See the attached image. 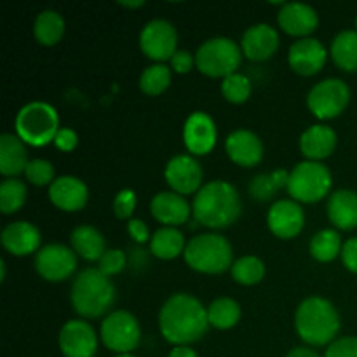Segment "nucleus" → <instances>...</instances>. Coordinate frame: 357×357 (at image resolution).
Listing matches in <instances>:
<instances>
[{
    "mask_svg": "<svg viewBox=\"0 0 357 357\" xmlns=\"http://www.w3.org/2000/svg\"><path fill=\"white\" fill-rule=\"evenodd\" d=\"M167 357H199V354L190 345H180V347H174Z\"/></svg>",
    "mask_w": 357,
    "mask_h": 357,
    "instance_id": "47",
    "label": "nucleus"
},
{
    "mask_svg": "<svg viewBox=\"0 0 357 357\" xmlns=\"http://www.w3.org/2000/svg\"><path fill=\"white\" fill-rule=\"evenodd\" d=\"M49 201L65 213H77L84 209L89 201V188L86 181L72 174L58 176L49 187Z\"/></svg>",
    "mask_w": 357,
    "mask_h": 357,
    "instance_id": "18",
    "label": "nucleus"
},
{
    "mask_svg": "<svg viewBox=\"0 0 357 357\" xmlns=\"http://www.w3.org/2000/svg\"><path fill=\"white\" fill-rule=\"evenodd\" d=\"M128 234L131 236V239L135 241L136 244L150 243V237H152L149 225H146V223L143 222V220H139V218L129 220V222H128Z\"/></svg>",
    "mask_w": 357,
    "mask_h": 357,
    "instance_id": "44",
    "label": "nucleus"
},
{
    "mask_svg": "<svg viewBox=\"0 0 357 357\" xmlns=\"http://www.w3.org/2000/svg\"><path fill=\"white\" fill-rule=\"evenodd\" d=\"M356 28H357V16H356Z\"/></svg>",
    "mask_w": 357,
    "mask_h": 357,
    "instance_id": "50",
    "label": "nucleus"
},
{
    "mask_svg": "<svg viewBox=\"0 0 357 357\" xmlns=\"http://www.w3.org/2000/svg\"><path fill=\"white\" fill-rule=\"evenodd\" d=\"M289 171L286 169H274L271 173H261L251 180L250 194L257 201H271L274 194L281 188L288 187Z\"/></svg>",
    "mask_w": 357,
    "mask_h": 357,
    "instance_id": "33",
    "label": "nucleus"
},
{
    "mask_svg": "<svg viewBox=\"0 0 357 357\" xmlns=\"http://www.w3.org/2000/svg\"><path fill=\"white\" fill-rule=\"evenodd\" d=\"M267 225L279 239H295L305 227V211L293 199H279L267 211Z\"/></svg>",
    "mask_w": 357,
    "mask_h": 357,
    "instance_id": "16",
    "label": "nucleus"
},
{
    "mask_svg": "<svg viewBox=\"0 0 357 357\" xmlns=\"http://www.w3.org/2000/svg\"><path fill=\"white\" fill-rule=\"evenodd\" d=\"M286 357H321V356H319V352L314 351V349H310L309 345H300V347L291 349Z\"/></svg>",
    "mask_w": 357,
    "mask_h": 357,
    "instance_id": "46",
    "label": "nucleus"
},
{
    "mask_svg": "<svg viewBox=\"0 0 357 357\" xmlns=\"http://www.w3.org/2000/svg\"><path fill=\"white\" fill-rule=\"evenodd\" d=\"M115 357H136V356H132V354H119V356H115Z\"/></svg>",
    "mask_w": 357,
    "mask_h": 357,
    "instance_id": "49",
    "label": "nucleus"
},
{
    "mask_svg": "<svg viewBox=\"0 0 357 357\" xmlns=\"http://www.w3.org/2000/svg\"><path fill=\"white\" fill-rule=\"evenodd\" d=\"M150 213L153 220L162 223V227H180L188 222L192 216V204L185 199V195L176 194L173 190H162L155 194L150 201Z\"/></svg>",
    "mask_w": 357,
    "mask_h": 357,
    "instance_id": "23",
    "label": "nucleus"
},
{
    "mask_svg": "<svg viewBox=\"0 0 357 357\" xmlns=\"http://www.w3.org/2000/svg\"><path fill=\"white\" fill-rule=\"evenodd\" d=\"M28 183L35 187H51L52 181L56 180V171L51 160L47 159H30L26 169H24Z\"/></svg>",
    "mask_w": 357,
    "mask_h": 357,
    "instance_id": "38",
    "label": "nucleus"
},
{
    "mask_svg": "<svg viewBox=\"0 0 357 357\" xmlns=\"http://www.w3.org/2000/svg\"><path fill=\"white\" fill-rule=\"evenodd\" d=\"M328 59V49L319 38L305 37L293 42L288 49V63L298 75H316L324 68Z\"/></svg>",
    "mask_w": 357,
    "mask_h": 357,
    "instance_id": "17",
    "label": "nucleus"
},
{
    "mask_svg": "<svg viewBox=\"0 0 357 357\" xmlns=\"http://www.w3.org/2000/svg\"><path fill=\"white\" fill-rule=\"evenodd\" d=\"M139 49L153 63L169 61L178 51V31L171 21L153 17L139 31Z\"/></svg>",
    "mask_w": 357,
    "mask_h": 357,
    "instance_id": "11",
    "label": "nucleus"
},
{
    "mask_svg": "<svg viewBox=\"0 0 357 357\" xmlns=\"http://www.w3.org/2000/svg\"><path fill=\"white\" fill-rule=\"evenodd\" d=\"M330 56L344 72H357V30H342L331 40Z\"/></svg>",
    "mask_w": 357,
    "mask_h": 357,
    "instance_id": "30",
    "label": "nucleus"
},
{
    "mask_svg": "<svg viewBox=\"0 0 357 357\" xmlns=\"http://www.w3.org/2000/svg\"><path fill=\"white\" fill-rule=\"evenodd\" d=\"M220 89H222L223 98H225L227 101H230V103L234 105H241L246 103V101L250 100L253 86H251L250 77L244 75V73L241 72H236L222 80Z\"/></svg>",
    "mask_w": 357,
    "mask_h": 357,
    "instance_id": "37",
    "label": "nucleus"
},
{
    "mask_svg": "<svg viewBox=\"0 0 357 357\" xmlns=\"http://www.w3.org/2000/svg\"><path fill=\"white\" fill-rule=\"evenodd\" d=\"M77 253L61 243H51L42 246L35 253L33 267L42 279L49 282H63L77 271Z\"/></svg>",
    "mask_w": 357,
    "mask_h": 357,
    "instance_id": "12",
    "label": "nucleus"
},
{
    "mask_svg": "<svg viewBox=\"0 0 357 357\" xmlns=\"http://www.w3.org/2000/svg\"><path fill=\"white\" fill-rule=\"evenodd\" d=\"M117 289L112 278L100 272L98 267L80 271L72 281L70 302L80 319H98L112 312Z\"/></svg>",
    "mask_w": 357,
    "mask_h": 357,
    "instance_id": "3",
    "label": "nucleus"
},
{
    "mask_svg": "<svg viewBox=\"0 0 357 357\" xmlns=\"http://www.w3.org/2000/svg\"><path fill=\"white\" fill-rule=\"evenodd\" d=\"M243 49L230 37H213L202 42L195 52V66L204 75L225 79L239 70Z\"/></svg>",
    "mask_w": 357,
    "mask_h": 357,
    "instance_id": "8",
    "label": "nucleus"
},
{
    "mask_svg": "<svg viewBox=\"0 0 357 357\" xmlns=\"http://www.w3.org/2000/svg\"><path fill=\"white\" fill-rule=\"evenodd\" d=\"M351 103V87L344 79L328 77L312 86L307 94V107L319 121H330L345 112Z\"/></svg>",
    "mask_w": 357,
    "mask_h": 357,
    "instance_id": "10",
    "label": "nucleus"
},
{
    "mask_svg": "<svg viewBox=\"0 0 357 357\" xmlns=\"http://www.w3.org/2000/svg\"><path fill=\"white\" fill-rule=\"evenodd\" d=\"M171 72L173 70L166 63H152L139 75V89L149 96H159L171 86Z\"/></svg>",
    "mask_w": 357,
    "mask_h": 357,
    "instance_id": "35",
    "label": "nucleus"
},
{
    "mask_svg": "<svg viewBox=\"0 0 357 357\" xmlns=\"http://www.w3.org/2000/svg\"><path fill=\"white\" fill-rule=\"evenodd\" d=\"M342 237L335 229H323L312 236L309 243V251L314 260L321 264H330L342 253Z\"/></svg>",
    "mask_w": 357,
    "mask_h": 357,
    "instance_id": "31",
    "label": "nucleus"
},
{
    "mask_svg": "<svg viewBox=\"0 0 357 357\" xmlns=\"http://www.w3.org/2000/svg\"><path fill=\"white\" fill-rule=\"evenodd\" d=\"M331 187H333V174L326 164L302 160L289 171L286 190L293 201L314 204L330 195Z\"/></svg>",
    "mask_w": 357,
    "mask_h": 357,
    "instance_id": "7",
    "label": "nucleus"
},
{
    "mask_svg": "<svg viewBox=\"0 0 357 357\" xmlns=\"http://www.w3.org/2000/svg\"><path fill=\"white\" fill-rule=\"evenodd\" d=\"M28 197V188L20 178H6L0 183V211L3 215H14L24 206Z\"/></svg>",
    "mask_w": 357,
    "mask_h": 357,
    "instance_id": "36",
    "label": "nucleus"
},
{
    "mask_svg": "<svg viewBox=\"0 0 357 357\" xmlns=\"http://www.w3.org/2000/svg\"><path fill=\"white\" fill-rule=\"evenodd\" d=\"M65 17L56 9H44L33 21V35L37 42L45 47L56 45L65 35Z\"/></svg>",
    "mask_w": 357,
    "mask_h": 357,
    "instance_id": "29",
    "label": "nucleus"
},
{
    "mask_svg": "<svg viewBox=\"0 0 357 357\" xmlns=\"http://www.w3.org/2000/svg\"><path fill=\"white\" fill-rule=\"evenodd\" d=\"M337 143V131L331 126L319 122V124H312L302 132V136H300V152L303 153L305 160L323 162L324 159H328L335 152Z\"/></svg>",
    "mask_w": 357,
    "mask_h": 357,
    "instance_id": "24",
    "label": "nucleus"
},
{
    "mask_svg": "<svg viewBox=\"0 0 357 357\" xmlns=\"http://www.w3.org/2000/svg\"><path fill=\"white\" fill-rule=\"evenodd\" d=\"M208 328V307L190 293H174L160 307L159 330L174 347L199 342Z\"/></svg>",
    "mask_w": 357,
    "mask_h": 357,
    "instance_id": "1",
    "label": "nucleus"
},
{
    "mask_svg": "<svg viewBox=\"0 0 357 357\" xmlns=\"http://www.w3.org/2000/svg\"><path fill=\"white\" fill-rule=\"evenodd\" d=\"M202 176L201 162L190 153H176L164 167L166 183L180 195L197 194L202 187Z\"/></svg>",
    "mask_w": 357,
    "mask_h": 357,
    "instance_id": "13",
    "label": "nucleus"
},
{
    "mask_svg": "<svg viewBox=\"0 0 357 357\" xmlns=\"http://www.w3.org/2000/svg\"><path fill=\"white\" fill-rule=\"evenodd\" d=\"M185 264L199 274L220 275L234 265V248L227 237L216 232H204L192 237L185 248Z\"/></svg>",
    "mask_w": 357,
    "mask_h": 357,
    "instance_id": "5",
    "label": "nucleus"
},
{
    "mask_svg": "<svg viewBox=\"0 0 357 357\" xmlns=\"http://www.w3.org/2000/svg\"><path fill=\"white\" fill-rule=\"evenodd\" d=\"M225 152L241 167L258 166L264 159V142L251 129H236L225 139Z\"/></svg>",
    "mask_w": 357,
    "mask_h": 357,
    "instance_id": "20",
    "label": "nucleus"
},
{
    "mask_svg": "<svg viewBox=\"0 0 357 357\" xmlns=\"http://www.w3.org/2000/svg\"><path fill=\"white\" fill-rule=\"evenodd\" d=\"M324 357H357V337L337 338L328 345Z\"/></svg>",
    "mask_w": 357,
    "mask_h": 357,
    "instance_id": "41",
    "label": "nucleus"
},
{
    "mask_svg": "<svg viewBox=\"0 0 357 357\" xmlns=\"http://www.w3.org/2000/svg\"><path fill=\"white\" fill-rule=\"evenodd\" d=\"M265 272H267V268H265L264 260L255 257V255L237 258L230 268L234 281L243 286H255L261 282L265 278Z\"/></svg>",
    "mask_w": 357,
    "mask_h": 357,
    "instance_id": "34",
    "label": "nucleus"
},
{
    "mask_svg": "<svg viewBox=\"0 0 357 357\" xmlns=\"http://www.w3.org/2000/svg\"><path fill=\"white\" fill-rule=\"evenodd\" d=\"M326 213L330 222L338 230L357 229V192L338 188L328 197Z\"/></svg>",
    "mask_w": 357,
    "mask_h": 357,
    "instance_id": "25",
    "label": "nucleus"
},
{
    "mask_svg": "<svg viewBox=\"0 0 357 357\" xmlns=\"http://www.w3.org/2000/svg\"><path fill=\"white\" fill-rule=\"evenodd\" d=\"M241 305L230 296H220L208 307L209 326L216 330H230L241 321Z\"/></svg>",
    "mask_w": 357,
    "mask_h": 357,
    "instance_id": "32",
    "label": "nucleus"
},
{
    "mask_svg": "<svg viewBox=\"0 0 357 357\" xmlns=\"http://www.w3.org/2000/svg\"><path fill=\"white\" fill-rule=\"evenodd\" d=\"M119 6L129 7V9H135V7L145 6V2H143V0H136V2H128V0H119Z\"/></svg>",
    "mask_w": 357,
    "mask_h": 357,
    "instance_id": "48",
    "label": "nucleus"
},
{
    "mask_svg": "<svg viewBox=\"0 0 357 357\" xmlns=\"http://www.w3.org/2000/svg\"><path fill=\"white\" fill-rule=\"evenodd\" d=\"M126 265H128V258H126V253L121 248H110V250H107L103 253V257L100 258V261H98L100 272H103L108 278L121 274L126 268Z\"/></svg>",
    "mask_w": 357,
    "mask_h": 357,
    "instance_id": "39",
    "label": "nucleus"
},
{
    "mask_svg": "<svg viewBox=\"0 0 357 357\" xmlns=\"http://www.w3.org/2000/svg\"><path fill=\"white\" fill-rule=\"evenodd\" d=\"M278 23L288 35L305 38L319 26V14L305 2H284L279 9Z\"/></svg>",
    "mask_w": 357,
    "mask_h": 357,
    "instance_id": "21",
    "label": "nucleus"
},
{
    "mask_svg": "<svg viewBox=\"0 0 357 357\" xmlns=\"http://www.w3.org/2000/svg\"><path fill=\"white\" fill-rule=\"evenodd\" d=\"M243 201L230 181L213 180L201 187L192 201V216L208 229H227L239 220Z\"/></svg>",
    "mask_w": 357,
    "mask_h": 357,
    "instance_id": "2",
    "label": "nucleus"
},
{
    "mask_svg": "<svg viewBox=\"0 0 357 357\" xmlns=\"http://www.w3.org/2000/svg\"><path fill=\"white\" fill-rule=\"evenodd\" d=\"M54 146L61 152H72L79 145V135L72 128H61L54 138Z\"/></svg>",
    "mask_w": 357,
    "mask_h": 357,
    "instance_id": "43",
    "label": "nucleus"
},
{
    "mask_svg": "<svg viewBox=\"0 0 357 357\" xmlns=\"http://www.w3.org/2000/svg\"><path fill=\"white\" fill-rule=\"evenodd\" d=\"M61 129L59 114L47 101H30L23 105L14 119V132L24 145L40 146L54 142L56 135Z\"/></svg>",
    "mask_w": 357,
    "mask_h": 357,
    "instance_id": "6",
    "label": "nucleus"
},
{
    "mask_svg": "<svg viewBox=\"0 0 357 357\" xmlns=\"http://www.w3.org/2000/svg\"><path fill=\"white\" fill-rule=\"evenodd\" d=\"M28 162V149L16 132L0 135V173L6 178H16L24 173Z\"/></svg>",
    "mask_w": 357,
    "mask_h": 357,
    "instance_id": "26",
    "label": "nucleus"
},
{
    "mask_svg": "<svg viewBox=\"0 0 357 357\" xmlns=\"http://www.w3.org/2000/svg\"><path fill=\"white\" fill-rule=\"evenodd\" d=\"M216 139L218 129L211 115L202 110L192 112L183 124V143L190 155H208L216 146Z\"/></svg>",
    "mask_w": 357,
    "mask_h": 357,
    "instance_id": "15",
    "label": "nucleus"
},
{
    "mask_svg": "<svg viewBox=\"0 0 357 357\" xmlns=\"http://www.w3.org/2000/svg\"><path fill=\"white\" fill-rule=\"evenodd\" d=\"M3 250L14 257H26V255L37 253L42 248V234L31 222L17 220L3 227L2 236Z\"/></svg>",
    "mask_w": 357,
    "mask_h": 357,
    "instance_id": "22",
    "label": "nucleus"
},
{
    "mask_svg": "<svg viewBox=\"0 0 357 357\" xmlns=\"http://www.w3.org/2000/svg\"><path fill=\"white\" fill-rule=\"evenodd\" d=\"M342 264L352 274H357V237H351L342 246Z\"/></svg>",
    "mask_w": 357,
    "mask_h": 357,
    "instance_id": "45",
    "label": "nucleus"
},
{
    "mask_svg": "<svg viewBox=\"0 0 357 357\" xmlns=\"http://www.w3.org/2000/svg\"><path fill=\"white\" fill-rule=\"evenodd\" d=\"M58 345L65 357H94L98 352L96 330L84 319H70L59 331Z\"/></svg>",
    "mask_w": 357,
    "mask_h": 357,
    "instance_id": "14",
    "label": "nucleus"
},
{
    "mask_svg": "<svg viewBox=\"0 0 357 357\" xmlns=\"http://www.w3.org/2000/svg\"><path fill=\"white\" fill-rule=\"evenodd\" d=\"M70 244L77 257L87 261H100L107 248L105 236L93 225H79L70 234Z\"/></svg>",
    "mask_w": 357,
    "mask_h": 357,
    "instance_id": "27",
    "label": "nucleus"
},
{
    "mask_svg": "<svg viewBox=\"0 0 357 357\" xmlns=\"http://www.w3.org/2000/svg\"><path fill=\"white\" fill-rule=\"evenodd\" d=\"M150 253L159 260H174L185 253V236L176 227H160L150 237Z\"/></svg>",
    "mask_w": 357,
    "mask_h": 357,
    "instance_id": "28",
    "label": "nucleus"
},
{
    "mask_svg": "<svg viewBox=\"0 0 357 357\" xmlns=\"http://www.w3.org/2000/svg\"><path fill=\"white\" fill-rule=\"evenodd\" d=\"M195 65V56L187 49H178L169 59V66L176 73H188Z\"/></svg>",
    "mask_w": 357,
    "mask_h": 357,
    "instance_id": "42",
    "label": "nucleus"
},
{
    "mask_svg": "<svg viewBox=\"0 0 357 357\" xmlns=\"http://www.w3.org/2000/svg\"><path fill=\"white\" fill-rule=\"evenodd\" d=\"M281 38L279 31L268 23H257L246 28L241 38L243 54L251 61H265L271 59L279 49Z\"/></svg>",
    "mask_w": 357,
    "mask_h": 357,
    "instance_id": "19",
    "label": "nucleus"
},
{
    "mask_svg": "<svg viewBox=\"0 0 357 357\" xmlns=\"http://www.w3.org/2000/svg\"><path fill=\"white\" fill-rule=\"evenodd\" d=\"M342 328L337 307L324 296H309L295 310V330L309 347H324L337 340Z\"/></svg>",
    "mask_w": 357,
    "mask_h": 357,
    "instance_id": "4",
    "label": "nucleus"
},
{
    "mask_svg": "<svg viewBox=\"0 0 357 357\" xmlns=\"http://www.w3.org/2000/svg\"><path fill=\"white\" fill-rule=\"evenodd\" d=\"M136 204H138V197H136L135 190H131V188H122V190L117 192V195L114 197L112 208H114L115 216H117L119 220H128L129 222L132 213H135Z\"/></svg>",
    "mask_w": 357,
    "mask_h": 357,
    "instance_id": "40",
    "label": "nucleus"
},
{
    "mask_svg": "<svg viewBox=\"0 0 357 357\" xmlns=\"http://www.w3.org/2000/svg\"><path fill=\"white\" fill-rule=\"evenodd\" d=\"M100 338L105 347L117 356L132 354L142 340V328L129 310H112L101 321Z\"/></svg>",
    "mask_w": 357,
    "mask_h": 357,
    "instance_id": "9",
    "label": "nucleus"
}]
</instances>
